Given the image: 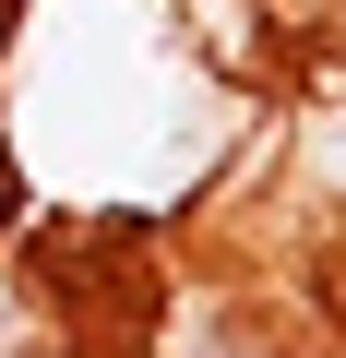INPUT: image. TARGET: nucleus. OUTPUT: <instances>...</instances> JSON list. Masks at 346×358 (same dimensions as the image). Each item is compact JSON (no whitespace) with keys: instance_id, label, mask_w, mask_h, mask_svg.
Listing matches in <instances>:
<instances>
[]
</instances>
